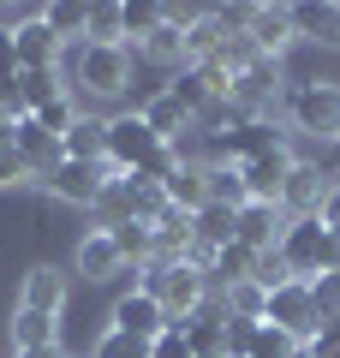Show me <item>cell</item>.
I'll return each instance as SVG.
<instances>
[{"mask_svg":"<svg viewBox=\"0 0 340 358\" xmlns=\"http://www.w3.org/2000/svg\"><path fill=\"white\" fill-rule=\"evenodd\" d=\"M138 275H143L138 287H143V293H155V305L167 310L173 329H179V322H191L203 305H209V268H203V263H162V257H155V263H143Z\"/></svg>","mask_w":340,"mask_h":358,"instance_id":"1","label":"cell"},{"mask_svg":"<svg viewBox=\"0 0 340 358\" xmlns=\"http://www.w3.org/2000/svg\"><path fill=\"white\" fill-rule=\"evenodd\" d=\"M281 263H287L292 281H316V275H334L340 268V233L323 227V215H299L281 239Z\"/></svg>","mask_w":340,"mask_h":358,"instance_id":"2","label":"cell"},{"mask_svg":"<svg viewBox=\"0 0 340 358\" xmlns=\"http://www.w3.org/2000/svg\"><path fill=\"white\" fill-rule=\"evenodd\" d=\"M281 114H287V126L299 131V138H328V143H340V84H328V78L287 84Z\"/></svg>","mask_w":340,"mask_h":358,"instance_id":"3","label":"cell"},{"mask_svg":"<svg viewBox=\"0 0 340 358\" xmlns=\"http://www.w3.org/2000/svg\"><path fill=\"white\" fill-rule=\"evenodd\" d=\"M72 90H90V96L132 90V48H96V42H84L78 60H72Z\"/></svg>","mask_w":340,"mask_h":358,"instance_id":"4","label":"cell"},{"mask_svg":"<svg viewBox=\"0 0 340 358\" xmlns=\"http://www.w3.org/2000/svg\"><path fill=\"white\" fill-rule=\"evenodd\" d=\"M263 322H275V329H287L299 346H311L316 334H323V310H316L311 281H287V287H275V293H269V305H263Z\"/></svg>","mask_w":340,"mask_h":358,"instance_id":"5","label":"cell"},{"mask_svg":"<svg viewBox=\"0 0 340 358\" xmlns=\"http://www.w3.org/2000/svg\"><path fill=\"white\" fill-rule=\"evenodd\" d=\"M108 179H113V167L108 162H54L48 173H42V185H48L60 203H78V209H96L101 203V192H108Z\"/></svg>","mask_w":340,"mask_h":358,"instance_id":"6","label":"cell"},{"mask_svg":"<svg viewBox=\"0 0 340 358\" xmlns=\"http://www.w3.org/2000/svg\"><path fill=\"white\" fill-rule=\"evenodd\" d=\"M233 108H245L251 120H269V108L287 102V90H281V60H263L257 54L245 72H233V96H227Z\"/></svg>","mask_w":340,"mask_h":358,"instance_id":"7","label":"cell"},{"mask_svg":"<svg viewBox=\"0 0 340 358\" xmlns=\"http://www.w3.org/2000/svg\"><path fill=\"white\" fill-rule=\"evenodd\" d=\"M108 329L132 334V341H155V334H167L173 322H167V310L155 305V293L132 287V293H120V299H113V310H108Z\"/></svg>","mask_w":340,"mask_h":358,"instance_id":"8","label":"cell"},{"mask_svg":"<svg viewBox=\"0 0 340 358\" xmlns=\"http://www.w3.org/2000/svg\"><path fill=\"white\" fill-rule=\"evenodd\" d=\"M60 48H66V42L54 36L48 24H42V13H24V18L13 24V54H18V66H24V72L60 66Z\"/></svg>","mask_w":340,"mask_h":358,"instance_id":"9","label":"cell"},{"mask_svg":"<svg viewBox=\"0 0 340 358\" xmlns=\"http://www.w3.org/2000/svg\"><path fill=\"white\" fill-rule=\"evenodd\" d=\"M287 227H292V215H287L281 203H245V209H239V245H251L257 257H263V251H281Z\"/></svg>","mask_w":340,"mask_h":358,"instance_id":"10","label":"cell"},{"mask_svg":"<svg viewBox=\"0 0 340 358\" xmlns=\"http://www.w3.org/2000/svg\"><path fill=\"white\" fill-rule=\"evenodd\" d=\"M215 143H221L227 167H245V162H257V155H275V150H287V138L275 131V120H245L239 131H227V138H215Z\"/></svg>","mask_w":340,"mask_h":358,"instance_id":"11","label":"cell"},{"mask_svg":"<svg viewBox=\"0 0 340 358\" xmlns=\"http://www.w3.org/2000/svg\"><path fill=\"white\" fill-rule=\"evenodd\" d=\"M292 162H299L292 150H275V155H257V162L239 167V179H245V192H251V203H281V185H287Z\"/></svg>","mask_w":340,"mask_h":358,"instance_id":"12","label":"cell"},{"mask_svg":"<svg viewBox=\"0 0 340 358\" xmlns=\"http://www.w3.org/2000/svg\"><path fill=\"white\" fill-rule=\"evenodd\" d=\"M323 197H328L323 167H316V162H292L287 185H281V209H287V215L299 221V215H316V209H323Z\"/></svg>","mask_w":340,"mask_h":358,"instance_id":"13","label":"cell"},{"mask_svg":"<svg viewBox=\"0 0 340 358\" xmlns=\"http://www.w3.org/2000/svg\"><path fill=\"white\" fill-rule=\"evenodd\" d=\"M18 310H42V317H60L66 310V268L54 263H36L18 287Z\"/></svg>","mask_w":340,"mask_h":358,"instance_id":"14","label":"cell"},{"mask_svg":"<svg viewBox=\"0 0 340 358\" xmlns=\"http://www.w3.org/2000/svg\"><path fill=\"white\" fill-rule=\"evenodd\" d=\"M251 48L263 54V60H281V54L299 42V30H292V6H257V18H251Z\"/></svg>","mask_w":340,"mask_h":358,"instance_id":"15","label":"cell"},{"mask_svg":"<svg viewBox=\"0 0 340 358\" xmlns=\"http://www.w3.org/2000/svg\"><path fill=\"white\" fill-rule=\"evenodd\" d=\"M120 268H126V257H120V245H113V233L90 227L84 239H78V275H84V281H113Z\"/></svg>","mask_w":340,"mask_h":358,"instance_id":"16","label":"cell"},{"mask_svg":"<svg viewBox=\"0 0 340 358\" xmlns=\"http://www.w3.org/2000/svg\"><path fill=\"white\" fill-rule=\"evenodd\" d=\"M162 192H167V203L185 209V215L209 209V162H185V167H179V173L162 185Z\"/></svg>","mask_w":340,"mask_h":358,"instance_id":"17","label":"cell"},{"mask_svg":"<svg viewBox=\"0 0 340 358\" xmlns=\"http://www.w3.org/2000/svg\"><path fill=\"white\" fill-rule=\"evenodd\" d=\"M60 155H66V162H108V120H101V114H84V120L60 138Z\"/></svg>","mask_w":340,"mask_h":358,"instance_id":"18","label":"cell"},{"mask_svg":"<svg viewBox=\"0 0 340 358\" xmlns=\"http://www.w3.org/2000/svg\"><path fill=\"white\" fill-rule=\"evenodd\" d=\"M13 150L30 162V173H48V167L60 162V138H54V131H42V126H36V114H24V120H18Z\"/></svg>","mask_w":340,"mask_h":358,"instance_id":"19","label":"cell"},{"mask_svg":"<svg viewBox=\"0 0 340 358\" xmlns=\"http://www.w3.org/2000/svg\"><path fill=\"white\" fill-rule=\"evenodd\" d=\"M251 275H257V251H251V245H239V239L221 245V251L209 257V287H215V293H227V287L251 281Z\"/></svg>","mask_w":340,"mask_h":358,"instance_id":"20","label":"cell"},{"mask_svg":"<svg viewBox=\"0 0 340 358\" xmlns=\"http://www.w3.org/2000/svg\"><path fill=\"white\" fill-rule=\"evenodd\" d=\"M292 30H299L304 42H328V48H340V6L334 0H304V6H292Z\"/></svg>","mask_w":340,"mask_h":358,"instance_id":"21","label":"cell"},{"mask_svg":"<svg viewBox=\"0 0 340 358\" xmlns=\"http://www.w3.org/2000/svg\"><path fill=\"white\" fill-rule=\"evenodd\" d=\"M138 114L150 120V131H155V138H162V143H173V138H179V131H185V126H197V120H191V108L179 102L173 90H162V96H150V102H143Z\"/></svg>","mask_w":340,"mask_h":358,"instance_id":"22","label":"cell"},{"mask_svg":"<svg viewBox=\"0 0 340 358\" xmlns=\"http://www.w3.org/2000/svg\"><path fill=\"white\" fill-rule=\"evenodd\" d=\"M138 54H143L150 66H162V72H179V66H191V60H185V30L167 24V18H162V24H155L150 36L138 42Z\"/></svg>","mask_w":340,"mask_h":358,"instance_id":"23","label":"cell"},{"mask_svg":"<svg viewBox=\"0 0 340 358\" xmlns=\"http://www.w3.org/2000/svg\"><path fill=\"white\" fill-rule=\"evenodd\" d=\"M13 346H18V352L60 346V317H42V310H13Z\"/></svg>","mask_w":340,"mask_h":358,"instance_id":"24","label":"cell"},{"mask_svg":"<svg viewBox=\"0 0 340 358\" xmlns=\"http://www.w3.org/2000/svg\"><path fill=\"white\" fill-rule=\"evenodd\" d=\"M113 245H120V257H126L132 268L155 263V221H120V227H108Z\"/></svg>","mask_w":340,"mask_h":358,"instance_id":"25","label":"cell"},{"mask_svg":"<svg viewBox=\"0 0 340 358\" xmlns=\"http://www.w3.org/2000/svg\"><path fill=\"white\" fill-rule=\"evenodd\" d=\"M209 203L233 209V215H239V209L251 203V192H245V179H239V167H227V162H209Z\"/></svg>","mask_w":340,"mask_h":358,"instance_id":"26","label":"cell"},{"mask_svg":"<svg viewBox=\"0 0 340 358\" xmlns=\"http://www.w3.org/2000/svg\"><path fill=\"white\" fill-rule=\"evenodd\" d=\"M84 36L96 42V48H126V6H90Z\"/></svg>","mask_w":340,"mask_h":358,"instance_id":"27","label":"cell"},{"mask_svg":"<svg viewBox=\"0 0 340 358\" xmlns=\"http://www.w3.org/2000/svg\"><path fill=\"white\" fill-rule=\"evenodd\" d=\"M251 358H304V346L292 341L287 329H275V322H257V341H251Z\"/></svg>","mask_w":340,"mask_h":358,"instance_id":"28","label":"cell"},{"mask_svg":"<svg viewBox=\"0 0 340 358\" xmlns=\"http://www.w3.org/2000/svg\"><path fill=\"white\" fill-rule=\"evenodd\" d=\"M84 120V108H78V96H54L48 108H36V126L42 131H54V138H66V131Z\"/></svg>","mask_w":340,"mask_h":358,"instance_id":"29","label":"cell"},{"mask_svg":"<svg viewBox=\"0 0 340 358\" xmlns=\"http://www.w3.org/2000/svg\"><path fill=\"white\" fill-rule=\"evenodd\" d=\"M42 24L54 30V36H78V30L90 24V6H72V0H54V6H42Z\"/></svg>","mask_w":340,"mask_h":358,"instance_id":"30","label":"cell"},{"mask_svg":"<svg viewBox=\"0 0 340 358\" xmlns=\"http://www.w3.org/2000/svg\"><path fill=\"white\" fill-rule=\"evenodd\" d=\"M90 358H150V341H132V334H120V329H108L96 341V352Z\"/></svg>","mask_w":340,"mask_h":358,"instance_id":"31","label":"cell"},{"mask_svg":"<svg viewBox=\"0 0 340 358\" xmlns=\"http://www.w3.org/2000/svg\"><path fill=\"white\" fill-rule=\"evenodd\" d=\"M311 293H316V310H323V322H340V268H334V275H316Z\"/></svg>","mask_w":340,"mask_h":358,"instance_id":"32","label":"cell"},{"mask_svg":"<svg viewBox=\"0 0 340 358\" xmlns=\"http://www.w3.org/2000/svg\"><path fill=\"white\" fill-rule=\"evenodd\" d=\"M155 24H162V6H143V0H138V6H126V36H132V48H138Z\"/></svg>","mask_w":340,"mask_h":358,"instance_id":"33","label":"cell"},{"mask_svg":"<svg viewBox=\"0 0 340 358\" xmlns=\"http://www.w3.org/2000/svg\"><path fill=\"white\" fill-rule=\"evenodd\" d=\"M251 341H257V322L227 317V358H251Z\"/></svg>","mask_w":340,"mask_h":358,"instance_id":"34","label":"cell"},{"mask_svg":"<svg viewBox=\"0 0 340 358\" xmlns=\"http://www.w3.org/2000/svg\"><path fill=\"white\" fill-rule=\"evenodd\" d=\"M150 358H197V352H191L185 329H167V334H155V341H150Z\"/></svg>","mask_w":340,"mask_h":358,"instance_id":"35","label":"cell"},{"mask_svg":"<svg viewBox=\"0 0 340 358\" xmlns=\"http://www.w3.org/2000/svg\"><path fill=\"white\" fill-rule=\"evenodd\" d=\"M30 179V162L18 150H0V192H6V185H24Z\"/></svg>","mask_w":340,"mask_h":358,"instance_id":"36","label":"cell"},{"mask_svg":"<svg viewBox=\"0 0 340 358\" xmlns=\"http://www.w3.org/2000/svg\"><path fill=\"white\" fill-rule=\"evenodd\" d=\"M316 215H323V227H328V233H340V179L328 185V197H323V209H316Z\"/></svg>","mask_w":340,"mask_h":358,"instance_id":"37","label":"cell"},{"mask_svg":"<svg viewBox=\"0 0 340 358\" xmlns=\"http://www.w3.org/2000/svg\"><path fill=\"white\" fill-rule=\"evenodd\" d=\"M334 150H340V143H334Z\"/></svg>","mask_w":340,"mask_h":358,"instance_id":"38","label":"cell"}]
</instances>
